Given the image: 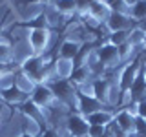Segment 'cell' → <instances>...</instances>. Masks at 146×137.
I'll return each mask as SVG.
<instances>
[{
	"instance_id": "ffe728a7",
	"label": "cell",
	"mask_w": 146,
	"mask_h": 137,
	"mask_svg": "<svg viewBox=\"0 0 146 137\" xmlns=\"http://www.w3.org/2000/svg\"><path fill=\"white\" fill-rule=\"evenodd\" d=\"M130 17L133 18L137 24H141L143 20H146V0H139L135 6H131Z\"/></svg>"
},
{
	"instance_id": "d6986e66",
	"label": "cell",
	"mask_w": 146,
	"mask_h": 137,
	"mask_svg": "<svg viewBox=\"0 0 146 137\" xmlns=\"http://www.w3.org/2000/svg\"><path fill=\"white\" fill-rule=\"evenodd\" d=\"M144 37H146V31L141 29L139 26H135L133 29H130V35H128V44H131L135 49L143 51V49H144Z\"/></svg>"
},
{
	"instance_id": "74e56055",
	"label": "cell",
	"mask_w": 146,
	"mask_h": 137,
	"mask_svg": "<svg viewBox=\"0 0 146 137\" xmlns=\"http://www.w3.org/2000/svg\"><path fill=\"white\" fill-rule=\"evenodd\" d=\"M82 137H90V135H82Z\"/></svg>"
},
{
	"instance_id": "e0dca14e",
	"label": "cell",
	"mask_w": 146,
	"mask_h": 137,
	"mask_svg": "<svg viewBox=\"0 0 146 137\" xmlns=\"http://www.w3.org/2000/svg\"><path fill=\"white\" fill-rule=\"evenodd\" d=\"M53 7L57 9V11L60 13L64 18H68V20L73 18V17H77V13H79L75 0H55V2H53Z\"/></svg>"
},
{
	"instance_id": "1f68e13d",
	"label": "cell",
	"mask_w": 146,
	"mask_h": 137,
	"mask_svg": "<svg viewBox=\"0 0 146 137\" xmlns=\"http://www.w3.org/2000/svg\"><path fill=\"white\" fill-rule=\"evenodd\" d=\"M15 137H38V135H29V134H26V132H20V134L15 135Z\"/></svg>"
},
{
	"instance_id": "52a82bcc",
	"label": "cell",
	"mask_w": 146,
	"mask_h": 137,
	"mask_svg": "<svg viewBox=\"0 0 146 137\" xmlns=\"http://www.w3.org/2000/svg\"><path fill=\"white\" fill-rule=\"evenodd\" d=\"M104 24H106V27L110 29V33H111V31H130V29H133L135 26H139L130 15L113 13V11H111V15L108 17V20L104 22Z\"/></svg>"
},
{
	"instance_id": "d4e9b609",
	"label": "cell",
	"mask_w": 146,
	"mask_h": 137,
	"mask_svg": "<svg viewBox=\"0 0 146 137\" xmlns=\"http://www.w3.org/2000/svg\"><path fill=\"white\" fill-rule=\"evenodd\" d=\"M0 62L2 64H11L13 62V46L0 44Z\"/></svg>"
},
{
	"instance_id": "6da1fadb",
	"label": "cell",
	"mask_w": 146,
	"mask_h": 137,
	"mask_svg": "<svg viewBox=\"0 0 146 137\" xmlns=\"http://www.w3.org/2000/svg\"><path fill=\"white\" fill-rule=\"evenodd\" d=\"M26 39L31 46L33 55H44V53L51 51L55 31L53 29H27Z\"/></svg>"
},
{
	"instance_id": "5b68a950",
	"label": "cell",
	"mask_w": 146,
	"mask_h": 137,
	"mask_svg": "<svg viewBox=\"0 0 146 137\" xmlns=\"http://www.w3.org/2000/svg\"><path fill=\"white\" fill-rule=\"evenodd\" d=\"M64 130L70 137H82V135H88L90 130V122L82 113H68L66 122H64Z\"/></svg>"
},
{
	"instance_id": "d6a6232c",
	"label": "cell",
	"mask_w": 146,
	"mask_h": 137,
	"mask_svg": "<svg viewBox=\"0 0 146 137\" xmlns=\"http://www.w3.org/2000/svg\"><path fill=\"white\" fill-rule=\"evenodd\" d=\"M139 27H141V29H144V31H146V20H143V22H141V24H139Z\"/></svg>"
},
{
	"instance_id": "484cf974",
	"label": "cell",
	"mask_w": 146,
	"mask_h": 137,
	"mask_svg": "<svg viewBox=\"0 0 146 137\" xmlns=\"http://www.w3.org/2000/svg\"><path fill=\"white\" fill-rule=\"evenodd\" d=\"M108 128L106 126H99V124H90V130H88V135L90 137H102L106 134Z\"/></svg>"
},
{
	"instance_id": "9a60e30c",
	"label": "cell",
	"mask_w": 146,
	"mask_h": 137,
	"mask_svg": "<svg viewBox=\"0 0 146 137\" xmlns=\"http://www.w3.org/2000/svg\"><path fill=\"white\" fill-rule=\"evenodd\" d=\"M88 13L97 22L104 24V22L108 20V17L111 15V9H110V6L106 4V0H93V2H91V6L88 7Z\"/></svg>"
},
{
	"instance_id": "d590c367",
	"label": "cell",
	"mask_w": 146,
	"mask_h": 137,
	"mask_svg": "<svg viewBox=\"0 0 146 137\" xmlns=\"http://www.w3.org/2000/svg\"><path fill=\"white\" fill-rule=\"evenodd\" d=\"M144 80H146V68H144Z\"/></svg>"
},
{
	"instance_id": "8d00e7d4",
	"label": "cell",
	"mask_w": 146,
	"mask_h": 137,
	"mask_svg": "<svg viewBox=\"0 0 146 137\" xmlns=\"http://www.w3.org/2000/svg\"><path fill=\"white\" fill-rule=\"evenodd\" d=\"M2 31H4V29H2V27H0V33H2Z\"/></svg>"
},
{
	"instance_id": "8fae6325",
	"label": "cell",
	"mask_w": 146,
	"mask_h": 137,
	"mask_svg": "<svg viewBox=\"0 0 146 137\" xmlns=\"http://www.w3.org/2000/svg\"><path fill=\"white\" fill-rule=\"evenodd\" d=\"M68 80H70L75 88H80V86H84V84L93 82L95 80V75H93V71H91V68L86 64V66L73 68V73H71V77Z\"/></svg>"
},
{
	"instance_id": "5bb4252c",
	"label": "cell",
	"mask_w": 146,
	"mask_h": 137,
	"mask_svg": "<svg viewBox=\"0 0 146 137\" xmlns=\"http://www.w3.org/2000/svg\"><path fill=\"white\" fill-rule=\"evenodd\" d=\"M79 49H80V44L79 42H73V40L62 39V42L57 46V49H55V57L73 61V59L77 57V53H79Z\"/></svg>"
},
{
	"instance_id": "9c48e42d",
	"label": "cell",
	"mask_w": 146,
	"mask_h": 137,
	"mask_svg": "<svg viewBox=\"0 0 146 137\" xmlns=\"http://www.w3.org/2000/svg\"><path fill=\"white\" fill-rule=\"evenodd\" d=\"M29 99V95L26 91H22L18 86H11L7 90H2L0 91V100H2L6 106H11V108H18L22 102Z\"/></svg>"
},
{
	"instance_id": "7a4b0ae2",
	"label": "cell",
	"mask_w": 146,
	"mask_h": 137,
	"mask_svg": "<svg viewBox=\"0 0 146 137\" xmlns=\"http://www.w3.org/2000/svg\"><path fill=\"white\" fill-rule=\"evenodd\" d=\"M95 53H97V59L99 62L106 68V71H113L117 68L122 66V61H121V53H119V48L110 42H100L97 44L95 48Z\"/></svg>"
},
{
	"instance_id": "277c9868",
	"label": "cell",
	"mask_w": 146,
	"mask_h": 137,
	"mask_svg": "<svg viewBox=\"0 0 146 137\" xmlns=\"http://www.w3.org/2000/svg\"><path fill=\"white\" fill-rule=\"evenodd\" d=\"M17 110H18V113H20L22 117H27V119H33V121H36L40 126L44 128V130H46V128H49V115H48V110L36 106V104H35L31 99H27L26 102H22Z\"/></svg>"
},
{
	"instance_id": "4316f807",
	"label": "cell",
	"mask_w": 146,
	"mask_h": 137,
	"mask_svg": "<svg viewBox=\"0 0 146 137\" xmlns=\"http://www.w3.org/2000/svg\"><path fill=\"white\" fill-rule=\"evenodd\" d=\"M121 108H122V110H126L128 113H131L133 117L139 115V102H135V100H128V102H124Z\"/></svg>"
},
{
	"instance_id": "603a6c76",
	"label": "cell",
	"mask_w": 146,
	"mask_h": 137,
	"mask_svg": "<svg viewBox=\"0 0 146 137\" xmlns=\"http://www.w3.org/2000/svg\"><path fill=\"white\" fill-rule=\"evenodd\" d=\"M15 86V70H7L0 75V91Z\"/></svg>"
},
{
	"instance_id": "83f0119b",
	"label": "cell",
	"mask_w": 146,
	"mask_h": 137,
	"mask_svg": "<svg viewBox=\"0 0 146 137\" xmlns=\"http://www.w3.org/2000/svg\"><path fill=\"white\" fill-rule=\"evenodd\" d=\"M38 137H62V135H60V132H58L57 128L49 126V128H46V130H42V134Z\"/></svg>"
},
{
	"instance_id": "4fadbf2b",
	"label": "cell",
	"mask_w": 146,
	"mask_h": 137,
	"mask_svg": "<svg viewBox=\"0 0 146 137\" xmlns=\"http://www.w3.org/2000/svg\"><path fill=\"white\" fill-rule=\"evenodd\" d=\"M110 88H111V82L108 77H97L93 80V97L99 99L104 106L110 104Z\"/></svg>"
},
{
	"instance_id": "836d02e7",
	"label": "cell",
	"mask_w": 146,
	"mask_h": 137,
	"mask_svg": "<svg viewBox=\"0 0 146 137\" xmlns=\"http://www.w3.org/2000/svg\"><path fill=\"white\" fill-rule=\"evenodd\" d=\"M2 124H4V117H2V112H0V130H2Z\"/></svg>"
},
{
	"instance_id": "ac0fdd59",
	"label": "cell",
	"mask_w": 146,
	"mask_h": 137,
	"mask_svg": "<svg viewBox=\"0 0 146 137\" xmlns=\"http://www.w3.org/2000/svg\"><path fill=\"white\" fill-rule=\"evenodd\" d=\"M15 86H18V88H20L22 91H26L27 95H31V91H33V88L36 84L20 70V68H18V70H15Z\"/></svg>"
},
{
	"instance_id": "8992f818",
	"label": "cell",
	"mask_w": 146,
	"mask_h": 137,
	"mask_svg": "<svg viewBox=\"0 0 146 137\" xmlns=\"http://www.w3.org/2000/svg\"><path fill=\"white\" fill-rule=\"evenodd\" d=\"M29 99L33 100L36 106H40L44 110H49L57 102V97H55V93H53V90H51L49 84H36L33 88V91H31Z\"/></svg>"
},
{
	"instance_id": "4dcf8cb0",
	"label": "cell",
	"mask_w": 146,
	"mask_h": 137,
	"mask_svg": "<svg viewBox=\"0 0 146 137\" xmlns=\"http://www.w3.org/2000/svg\"><path fill=\"white\" fill-rule=\"evenodd\" d=\"M122 2H124L126 6H130V7H131V6H135V4L139 2V0H122Z\"/></svg>"
},
{
	"instance_id": "cb8c5ba5",
	"label": "cell",
	"mask_w": 146,
	"mask_h": 137,
	"mask_svg": "<svg viewBox=\"0 0 146 137\" xmlns=\"http://www.w3.org/2000/svg\"><path fill=\"white\" fill-rule=\"evenodd\" d=\"M106 4L110 6V9H111L113 13H122V15H130L131 7L126 6L122 0H106Z\"/></svg>"
},
{
	"instance_id": "f1b7e54d",
	"label": "cell",
	"mask_w": 146,
	"mask_h": 137,
	"mask_svg": "<svg viewBox=\"0 0 146 137\" xmlns=\"http://www.w3.org/2000/svg\"><path fill=\"white\" fill-rule=\"evenodd\" d=\"M91 2H93V0H75V4H77V9H79V13H84V11H88V7L91 6Z\"/></svg>"
},
{
	"instance_id": "44dd1931",
	"label": "cell",
	"mask_w": 146,
	"mask_h": 137,
	"mask_svg": "<svg viewBox=\"0 0 146 137\" xmlns=\"http://www.w3.org/2000/svg\"><path fill=\"white\" fill-rule=\"evenodd\" d=\"M42 130L44 128L40 126L36 121L27 119V117H22V132H26V134H29V135H40Z\"/></svg>"
},
{
	"instance_id": "e575fe53",
	"label": "cell",
	"mask_w": 146,
	"mask_h": 137,
	"mask_svg": "<svg viewBox=\"0 0 146 137\" xmlns=\"http://www.w3.org/2000/svg\"><path fill=\"white\" fill-rule=\"evenodd\" d=\"M144 49H146V37H144Z\"/></svg>"
},
{
	"instance_id": "7402d4cb",
	"label": "cell",
	"mask_w": 146,
	"mask_h": 137,
	"mask_svg": "<svg viewBox=\"0 0 146 137\" xmlns=\"http://www.w3.org/2000/svg\"><path fill=\"white\" fill-rule=\"evenodd\" d=\"M128 35H130V31H111V33L108 35L106 42H110V44H113V46L119 48V46L128 42Z\"/></svg>"
},
{
	"instance_id": "3957f363",
	"label": "cell",
	"mask_w": 146,
	"mask_h": 137,
	"mask_svg": "<svg viewBox=\"0 0 146 137\" xmlns=\"http://www.w3.org/2000/svg\"><path fill=\"white\" fill-rule=\"evenodd\" d=\"M49 86H51V90H53L58 102L66 104L70 110H77V88L70 80L68 79L66 80H55Z\"/></svg>"
},
{
	"instance_id": "7c38bea8",
	"label": "cell",
	"mask_w": 146,
	"mask_h": 137,
	"mask_svg": "<svg viewBox=\"0 0 146 137\" xmlns=\"http://www.w3.org/2000/svg\"><path fill=\"white\" fill-rule=\"evenodd\" d=\"M113 122H115L126 135H133L135 134V117L131 115V113H128L126 110H122V108L115 110V121Z\"/></svg>"
},
{
	"instance_id": "2e32d148",
	"label": "cell",
	"mask_w": 146,
	"mask_h": 137,
	"mask_svg": "<svg viewBox=\"0 0 146 137\" xmlns=\"http://www.w3.org/2000/svg\"><path fill=\"white\" fill-rule=\"evenodd\" d=\"M53 68H55V75H57V79L58 80H66V79H70L71 73H73V61L55 57Z\"/></svg>"
},
{
	"instance_id": "ba28073f",
	"label": "cell",
	"mask_w": 146,
	"mask_h": 137,
	"mask_svg": "<svg viewBox=\"0 0 146 137\" xmlns=\"http://www.w3.org/2000/svg\"><path fill=\"white\" fill-rule=\"evenodd\" d=\"M102 108H104V104L100 102L99 99L91 97V95L79 93V91H77V112L82 113L84 117H88V115L99 112V110H102Z\"/></svg>"
},
{
	"instance_id": "f546056e",
	"label": "cell",
	"mask_w": 146,
	"mask_h": 137,
	"mask_svg": "<svg viewBox=\"0 0 146 137\" xmlns=\"http://www.w3.org/2000/svg\"><path fill=\"white\" fill-rule=\"evenodd\" d=\"M139 117L146 119V100H141L139 102Z\"/></svg>"
},
{
	"instance_id": "30bf717a",
	"label": "cell",
	"mask_w": 146,
	"mask_h": 137,
	"mask_svg": "<svg viewBox=\"0 0 146 137\" xmlns=\"http://www.w3.org/2000/svg\"><path fill=\"white\" fill-rule=\"evenodd\" d=\"M115 110H117V108L104 106L102 110L91 113V115H88L86 119H88L90 124H99V126H106V128H108L113 121H115Z\"/></svg>"
}]
</instances>
